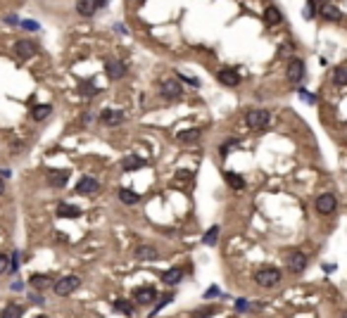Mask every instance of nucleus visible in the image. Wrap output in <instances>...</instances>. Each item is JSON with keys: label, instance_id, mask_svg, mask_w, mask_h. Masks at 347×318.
I'll return each instance as SVG.
<instances>
[{"label": "nucleus", "instance_id": "obj_1", "mask_svg": "<svg viewBox=\"0 0 347 318\" xmlns=\"http://www.w3.org/2000/svg\"><path fill=\"white\" fill-rule=\"evenodd\" d=\"M245 121H247L250 131H264L271 124V114H269V109H250Z\"/></svg>", "mask_w": 347, "mask_h": 318}, {"label": "nucleus", "instance_id": "obj_2", "mask_svg": "<svg viewBox=\"0 0 347 318\" xmlns=\"http://www.w3.org/2000/svg\"><path fill=\"white\" fill-rule=\"evenodd\" d=\"M254 280H257V285H262V287H274V285L280 283V271L274 268V266H264V268H259V271L254 273Z\"/></svg>", "mask_w": 347, "mask_h": 318}, {"label": "nucleus", "instance_id": "obj_3", "mask_svg": "<svg viewBox=\"0 0 347 318\" xmlns=\"http://www.w3.org/2000/svg\"><path fill=\"white\" fill-rule=\"evenodd\" d=\"M79 287H81L79 276H65V278H60L53 285V290L57 297H69V294H74Z\"/></svg>", "mask_w": 347, "mask_h": 318}, {"label": "nucleus", "instance_id": "obj_4", "mask_svg": "<svg viewBox=\"0 0 347 318\" xmlns=\"http://www.w3.org/2000/svg\"><path fill=\"white\" fill-rule=\"evenodd\" d=\"M285 266L290 273H302L307 268V254L300 252V250H290L285 252Z\"/></svg>", "mask_w": 347, "mask_h": 318}, {"label": "nucleus", "instance_id": "obj_5", "mask_svg": "<svg viewBox=\"0 0 347 318\" xmlns=\"http://www.w3.org/2000/svg\"><path fill=\"white\" fill-rule=\"evenodd\" d=\"M285 79L290 81L293 86H300V81L305 79V62L300 57H293L288 66H285Z\"/></svg>", "mask_w": 347, "mask_h": 318}, {"label": "nucleus", "instance_id": "obj_6", "mask_svg": "<svg viewBox=\"0 0 347 318\" xmlns=\"http://www.w3.org/2000/svg\"><path fill=\"white\" fill-rule=\"evenodd\" d=\"M160 93L167 100H178V97H183V86L178 83V79H164L160 83Z\"/></svg>", "mask_w": 347, "mask_h": 318}, {"label": "nucleus", "instance_id": "obj_7", "mask_svg": "<svg viewBox=\"0 0 347 318\" xmlns=\"http://www.w3.org/2000/svg\"><path fill=\"white\" fill-rule=\"evenodd\" d=\"M36 53H38V45H36L34 40H17V43H14V55H17L22 62L31 60Z\"/></svg>", "mask_w": 347, "mask_h": 318}, {"label": "nucleus", "instance_id": "obj_8", "mask_svg": "<svg viewBox=\"0 0 347 318\" xmlns=\"http://www.w3.org/2000/svg\"><path fill=\"white\" fill-rule=\"evenodd\" d=\"M45 181H48V186L53 188H65L69 181V171L67 169H50L45 173Z\"/></svg>", "mask_w": 347, "mask_h": 318}, {"label": "nucleus", "instance_id": "obj_9", "mask_svg": "<svg viewBox=\"0 0 347 318\" xmlns=\"http://www.w3.org/2000/svg\"><path fill=\"white\" fill-rule=\"evenodd\" d=\"M335 207H338V202H335V197L331 195V192H323V195H319V197H316V212L323 214V216L333 214Z\"/></svg>", "mask_w": 347, "mask_h": 318}, {"label": "nucleus", "instance_id": "obj_10", "mask_svg": "<svg viewBox=\"0 0 347 318\" xmlns=\"http://www.w3.org/2000/svg\"><path fill=\"white\" fill-rule=\"evenodd\" d=\"M76 192L91 197V195H95V192H100V183H98L95 178H91V176H83L79 183H76Z\"/></svg>", "mask_w": 347, "mask_h": 318}, {"label": "nucleus", "instance_id": "obj_11", "mask_svg": "<svg viewBox=\"0 0 347 318\" xmlns=\"http://www.w3.org/2000/svg\"><path fill=\"white\" fill-rule=\"evenodd\" d=\"M216 79H219V83L221 86H228V88H236V86H241V74L236 71V69H221L219 74H216Z\"/></svg>", "mask_w": 347, "mask_h": 318}, {"label": "nucleus", "instance_id": "obj_12", "mask_svg": "<svg viewBox=\"0 0 347 318\" xmlns=\"http://www.w3.org/2000/svg\"><path fill=\"white\" fill-rule=\"evenodd\" d=\"M105 71H107V79L119 81V79H124V74H126V64H124L121 60H107Z\"/></svg>", "mask_w": 347, "mask_h": 318}, {"label": "nucleus", "instance_id": "obj_13", "mask_svg": "<svg viewBox=\"0 0 347 318\" xmlns=\"http://www.w3.org/2000/svg\"><path fill=\"white\" fill-rule=\"evenodd\" d=\"M98 119L105 126H119V124H124V112L121 109H103Z\"/></svg>", "mask_w": 347, "mask_h": 318}, {"label": "nucleus", "instance_id": "obj_14", "mask_svg": "<svg viewBox=\"0 0 347 318\" xmlns=\"http://www.w3.org/2000/svg\"><path fill=\"white\" fill-rule=\"evenodd\" d=\"M57 219H79L81 214V209L79 207H74V204H67V202H60V204H57Z\"/></svg>", "mask_w": 347, "mask_h": 318}, {"label": "nucleus", "instance_id": "obj_15", "mask_svg": "<svg viewBox=\"0 0 347 318\" xmlns=\"http://www.w3.org/2000/svg\"><path fill=\"white\" fill-rule=\"evenodd\" d=\"M321 17H323L326 22H340V19H343V12L328 0V2H321Z\"/></svg>", "mask_w": 347, "mask_h": 318}, {"label": "nucleus", "instance_id": "obj_16", "mask_svg": "<svg viewBox=\"0 0 347 318\" xmlns=\"http://www.w3.org/2000/svg\"><path fill=\"white\" fill-rule=\"evenodd\" d=\"M136 259L138 261H155V259H160V254L155 247H150V245H140V247H136L134 250Z\"/></svg>", "mask_w": 347, "mask_h": 318}, {"label": "nucleus", "instance_id": "obj_17", "mask_svg": "<svg viewBox=\"0 0 347 318\" xmlns=\"http://www.w3.org/2000/svg\"><path fill=\"white\" fill-rule=\"evenodd\" d=\"M155 299H157V290H155V287H150V285L140 287V290H136V302H138V304H152Z\"/></svg>", "mask_w": 347, "mask_h": 318}, {"label": "nucleus", "instance_id": "obj_18", "mask_svg": "<svg viewBox=\"0 0 347 318\" xmlns=\"http://www.w3.org/2000/svg\"><path fill=\"white\" fill-rule=\"evenodd\" d=\"M200 128H186V131H181L176 135V140L178 143H183V145H190V143H198L200 140Z\"/></svg>", "mask_w": 347, "mask_h": 318}, {"label": "nucleus", "instance_id": "obj_19", "mask_svg": "<svg viewBox=\"0 0 347 318\" xmlns=\"http://www.w3.org/2000/svg\"><path fill=\"white\" fill-rule=\"evenodd\" d=\"M145 166V159L136 157V155H129V157L121 159V169L124 171H136V169H143Z\"/></svg>", "mask_w": 347, "mask_h": 318}, {"label": "nucleus", "instance_id": "obj_20", "mask_svg": "<svg viewBox=\"0 0 347 318\" xmlns=\"http://www.w3.org/2000/svg\"><path fill=\"white\" fill-rule=\"evenodd\" d=\"M264 22H267V27H278L280 22H283V14L278 12V7L269 5L267 10H264Z\"/></svg>", "mask_w": 347, "mask_h": 318}, {"label": "nucleus", "instance_id": "obj_21", "mask_svg": "<svg viewBox=\"0 0 347 318\" xmlns=\"http://www.w3.org/2000/svg\"><path fill=\"white\" fill-rule=\"evenodd\" d=\"M181 278H183V268H169L162 273V283H167V285H176Z\"/></svg>", "mask_w": 347, "mask_h": 318}, {"label": "nucleus", "instance_id": "obj_22", "mask_svg": "<svg viewBox=\"0 0 347 318\" xmlns=\"http://www.w3.org/2000/svg\"><path fill=\"white\" fill-rule=\"evenodd\" d=\"M29 283H31L36 290H40V292L45 290V287H53V285H55L50 276H38V273H36V276H31V280H29Z\"/></svg>", "mask_w": 347, "mask_h": 318}, {"label": "nucleus", "instance_id": "obj_23", "mask_svg": "<svg viewBox=\"0 0 347 318\" xmlns=\"http://www.w3.org/2000/svg\"><path fill=\"white\" fill-rule=\"evenodd\" d=\"M79 93L83 95V97H95V95L100 93V88H98V86H95L93 81H81L79 83Z\"/></svg>", "mask_w": 347, "mask_h": 318}, {"label": "nucleus", "instance_id": "obj_24", "mask_svg": "<svg viewBox=\"0 0 347 318\" xmlns=\"http://www.w3.org/2000/svg\"><path fill=\"white\" fill-rule=\"evenodd\" d=\"M224 178H226V183L233 188V190H243V188H245V178L238 176L236 171H226L224 173Z\"/></svg>", "mask_w": 347, "mask_h": 318}, {"label": "nucleus", "instance_id": "obj_25", "mask_svg": "<svg viewBox=\"0 0 347 318\" xmlns=\"http://www.w3.org/2000/svg\"><path fill=\"white\" fill-rule=\"evenodd\" d=\"M95 10H98V7H95L93 0H79V2H76V12L83 14V17H91Z\"/></svg>", "mask_w": 347, "mask_h": 318}, {"label": "nucleus", "instance_id": "obj_26", "mask_svg": "<svg viewBox=\"0 0 347 318\" xmlns=\"http://www.w3.org/2000/svg\"><path fill=\"white\" fill-rule=\"evenodd\" d=\"M119 199L124 204H136V202H140V195L134 192V190H129V188H121L119 190Z\"/></svg>", "mask_w": 347, "mask_h": 318}, {"label": "nucleus", "instance_id": "obj_27", "mask_svg": "<svg viewBox=\"0 0 347 318\" xmlns=\"http://www.w3.org/2000/svg\"><path fill=\"white\" fill-rule=\"evenodd\" d=\"M2 318H22L24 316V306L22 304H10L7 309H2Z\"/></svg>", "mask_w": 347, "mask_h": 318}, {"label": "nucleus", "instance_id": "obj_28", "mask_svg": "<svg viewBox=\"0 0 347 318\" xmlns=\"http://www.w3.org/2000/svg\"><path fill=\"white\" fill-rule=\"evenodd\" d=\"M53 114V107L50 105H38V107H34V112H31V117L36 121H43V119H48Z\"/></svg>", "mask_w": 347, "mask_h": 318}, {"label": "nucleus", "instance_id": "obj_29", "mask_svg": "<svg viewBox=\"0 0 347 318\" xmlns=\"http://www.w3.org/2000/svg\"><path fill=\"white\" fill-rule=\"evenodd\" d=\"M333 81H335V86H347V64L335 66Z\"/></svg>", "mask_w": 347, "mask_h": 318}, {"label": "nucleus", "instance_id": "obj_30", "mask_svg": "<svg viewBox=\"0 0 347 318\" xmlns=\"http://www.w3.org/2000/svg\"><path fill=\"white\" fill-rule=\"evenodd\" d=\"M112 306H114V311H119L124 316H131L134 314V306H131V302H126V299H117Z\"/></svg>", "mask_w": 347, "mask_h": 318}, {"label": "nucleus", "instance_id": "obj_31", "mask_svg": "<svg viewBox=\"0 0 347 318\" xmlns=\"http://www.w3.org/2000/svg\"><path fill=\"white\" fill-rule=\"evenodd\" d=\"M216 240H219V225H212V228L205 233L202 242H205V245H216Z\"/></svg>", "mask_w": 347, "mask_h": 318}, {"label": "nucleus", "instance_id": "obj_32", "mask_svg": "<svg viewBox=\"0 0 347 318\" xmlns=\"http://www.w3.org/2000/svg\"><path fill=\"white\" fill-rule=\"evenodd\" d=\"M10 268H12L10 256L7 254H0V273H10Z\"/></svg>", "mask_w": 347, "mask_h": 318}, {"label": "nucleus", "instance_id": "obj_33", "mask_svg": "<svg viewBox=\"0 0 347 318\" xmlns=\"http://www.w3.org/2000/svg\"><path fill=\"white\" fill-rule=\"evenodd\" d=\"M300 97H302L307 105H316V95L309 93V91H305V88H300Z\"/></svg>", "mask_w": 347, "mask_h": 318}, {"label": "nucleus", "instance_id": "obj_34", "mask_svg": "<svg viewBox=\"0 0 347 318\" xmlns=\"http://www.w3.org/2000/svg\"><path fill=\"white\" fill-rule=\"evenodd\" d=\"M314 5H316V0H309L307 2V7H305V10H302V17H305V19H314Z\"/></svg>", "mask_w": 347, "mask_h": 318}, {"label": "nucleus", "instance_id": "obj_35", "mask_svg": "<svg viewBox=\"0 0 347 318\" xmlns=\"http://www.w3.org/2000/svg\"><path fill=\"white\" fill-rule=\"evenodd\" d=\"M19 24H22V27L27 29V31H38V24H36V22H34V19H24V22H19Z\"/></svg>", "mask_w": 347, "mask_h": 318}, {"label": "nucleus", "instance_id": "obj_36", "mask_svg": "<svg viewBox=\"0 0 347 318\" xmlns=\"http://www.w3.org/2000/svg\"><path fill=\"white\" fill-rule=\"evenodd\" d=\"M285 53H293V43H283L278 48V57H283Z\"/></svg>", "mask_w": 347, "mask_h": 318}, {"label": "nucleus", "instance_id": "obj_37", "mask_svg": "<svg viewBox=\"0 0 347 318\" xmlns=\"http://www.w3.org/2000/svg\"><path fill=\"white\" fill-rule=\"evenodd\" d=\"M19 261H22V254L14 252V256H12V268H10V273H14V271L19 268Z\"/></svg>", "mask_w": 347, "mask_h": 318}, {"label": "nucleus", "instance_id": "obj_38", "mask_svg": "<svg viewBox=\"0 0 347 318\" xmlns=\"http://www.w3.org/2000/svg\"><path fill=\"white\" fill-rule=\"evenodd\" d=\"M172 299H174L172 294H167V297H162V299H160V304L155 306V311H152V314H157V311H160L162 306H164V304H169V302H172Z\"/></svg>", "mask_w": 347, "mask_h": 318}, {"label": "nucleus", "instance_id": "obj_39", "mask_svg": "<svg viewBox=\"0 0 347 318\" xmlns=\"http://www.w3.org/2000/svg\"><path fill=\"white\" fill-rule=\"evenodd\" d=\"M29 299H31V302H34V304H43V302H45V299H43V292H34V294H31V297H29Z\"/></svg>", "mask_w": 347, "mask_h": 318}, {"label": "nucleus", "instance_id": "obj_40", "mask_svg": "<svg viewBox=\"0 0 347 318\" xmlns=\"http://www.w3.org/2000/svg\"><path fill=\"white\" fill-rule=\"evenodd\" d=\"M236 309H238V311H247V309H250V304H247L245 299H238V302H236Z\"/></svg>", "mask_w": 347, "mask_h": 318}, {"label": "nucleus", "instance_id": "obj_41", "mask_svg": "<svg viewBox=\"0 0 347 318\" xmlns=\"http://www.w3.org/2000/svg\"><path fill=\"white\" fill-rule=\"evenodd\" d=\"M5 22H7V24H10V27H17V24H19V19H17V17H12V14H10V17H7V19H5Z\"/></svg>", "mask_w": 347, "mask_h": 318}, {"label": "nucleus", "instance_id": "obj_42", "mask_svg": "<svg viewBox=\"0 0 347 318\" xmlns=\"http://www.w3.org/2000/svg\"><path fill=\"white\" fill-rule=\"evenodd\" d=\"M95 2V7H98V10H103V7H107V2H109V0H93Z\"/></svg>", "mask_w": 347, "mask_h": 318}, {"label": "nucleus", "instance_id": "obj_43", "mask_svg": "<svg viewBox=\"0 0 347 318\" xmlns=\"http://www.w3.org/2000/svg\"><path fill=\"white\" fill-rule=\"evenodd\" d=\"M216 294H219V290H216V287H212V290L205 292V297H207V299H209V297H216Z\"/></svg>", "mask_w": 347, "mask_h": 318}, {"label": "nucleus", "instance_id": "obj_44", "mask_svg": "<svg viewBox=\"0 0 347 318\" xmlns=\"http://www.w3.org/2000/svg\"><path fill=\"white\" fill-rule=\"evenodd\" d=\"M22 287H24V283H22V280H17V283L12 285V290H14V292H22Z\"/></svg>", "mask_w": 347, "mask_h": 318}, {"label": "nucleus", "instance_id": "obj_45", "mask_svg": "<svg viewBox=\"0 0 347 318\" xmlns=\"http://www.w3.org/2000/svg\"><path fill=\"white\" fill-rule=\"evenodd\" d=\"M91 117H93V114H83V119H81V124H83V126H86V124H91Z\"/></svg>", "mask_w": 347, "mask_h": 318}, {"label": "nucleus", "instance_id": "obj_46", "mask_svg": "<svg viewBox=\"0 0 347 318\" xmlns=\"http://www.w3.org/2000/svg\"><path fill=\"white\" fill-rule=\"evenodd\" d=\"M5 192V183H2V178H0V195Z\"/></svg>", "mask_w": 347, "mask_h": 318}, {"label": "nucleus", "instance_id": "obj_47", "mask_svg": "<svg viewBox=\"0 0 347 318\" xmlns=\"http://www.w3.org/2000/svg\"><path fill=\"white\" fill-rule=\"evenodd\" d=\"M316 2H328V0H316Z\"/></svg>", "mask_w": 347, "mask_h": 318}, {"label": "nucleus", "instance_id": "obj_48", "mask_svg": "<svg viewBox=\"0 0 347 318\" xmlns=\"http://www.w3.org/2000/svg\"><path fill=\"white\" fill-rule=\"evenodd\" d=\"M136 2H143V0H136Z\"/></svg>", "mask_w": 347, "mask_h": 318}]
</instances>
